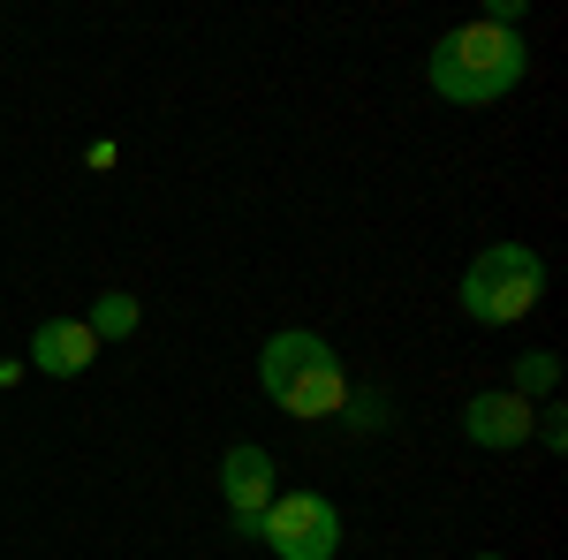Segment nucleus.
I'll return each mask as SVG.
<instances>
[{
    "label": "nucleus",
    "mask_w": 568,
    "mask_h": 560,
    "mask_svg": "<svg viewBox=\"0 0 568 560\" xmlns=\"http://www.w3.org/2000/svg\"><path fill=\"white\" fill-rule=\"evenodd\" d=\"M530 417H538V409H530L524 394H470V401H463V439L500 455V447H524L530 439Z\"/></svg>",
    "instance_id": "423d86ee"
},
{
    "label": "nucleus",
    "mask_w": 568,
    "mask_h": 560,
    "mask_svg": "<svg viewBox=\"0 0 568 560\" xmlns=\"http://www.w3.org/2000/svg\"><path fill=\"white\" fill-rule=\"evenodd\" d=\"M554 387H561V356H554V348L516 356V387H508V394H524V401H530V394H554Z\"/></svg>",
    "instance_id": "1a4fd4ad"
},
{
    "label": "nucleus",
    "mask_w": 568,
    "mask_h": 560,
    "mask_svg": "<svg viewBox=\"0 0 568 560\" xmlns=\"http://www.w3.org/2000/svg\"><path fill=\"white\" fill-rule=\"evenodd\" d=\"M281 492V470H273V455L265 447H227L220 455V500H227V516H235V530L243 538H258V516H265V500Z\"/></svg>",
    "instance_id": "39448f33"
},
{
    "label": "nucleus",
    "mask_w": 568,
    "mask_h": 560,
    "mask_svg": "<svg viewBox=\"0 0 568 560\" xmlns=\"http://www.w3.org/2000/svg\"><path fill=\"white\" fill-rule=\"evenodd\" d=\"M258 546L281 560H334L342 553V508L326 492H273L258 516Z\"/></svg>",
    "instance_id": "20e7f679"
},
{
    "label": "nucleus",
    "mask_w": 568,
    "mask_h": 560,
    "mask_svg": "<svg viewBox=\"0 0 568 560\" xmlns=\"http://www.w3.org/2000/svg\"><path fill=\"white\" fill-rule=\"evenodd\" d=\"M258 387H265V401H281V409H288V417H304V425L349 409V371H342V356L318 342V334H304V326H288V334H273V342H265Z\"/></svg>",
    "instance_id": "f03ea898"
},
{
    "label": "nucleus",
    "mask_w": 568,
    "mask_h": 560,
    "mask_svg": "<svg viewBox=\"0 0 568 560\" xmlns=\"http://www.w3.org/2000/svg\"><path fill=\"white\" fill-rule=\"evenodd\" d=\"M31 364H39L45 379H77L99 364V334H91L84 318H39V334H31Z\"/></svg>",
    "instance_id": "0eeeda50"
},
{
    "label": "nucleus",
    "mask_w": 568,
    "mask_h": 560,
    "mask_svg": "<svg viewBox=\"0 0 568 560\" xmlns=\"http://www.w3.org/2000/svg\"><path fill=\"white\" fill-rule=\"evenodd\" d=\"M470 560H508V553H470Z\"/></svg>",
    "instance_id": "9d476101"
},
{
    "label": "nucleus",
    "mask_w": 568,
    "mask_h": 560,
    "mask_svg": "<svg viewBox=\"0 0 568 560\" xmlns=\"http://www.w3.org/2000/svg\"><path fill=\"white\" fill-rule=\"evenodd\" d=\"M524 69H530L524 31H493V23H455V31L433 45V61H425L433 91L455 99V106H493V99H508V91L524 84Z\"/></svg>",
    "instance_id": "f257e3e1"
},
{
    "label": "nucleus",
    "mask_w": 568,
    "mask_h": 560,
    "mask_svg": "<svg viewBox=\"0 0 568 560\" xmlns=\"http://www.w3.org/2000/svg\"><path fill=\"white\" fill-rule=\"evenodd\" d=\"M538 296H546V265L530 243H493L463 273V318L478 326H516L524 310H538Z\"/></svg>",
    "instance_id": "7ed1b4c3"
},
{
    "label": "nucleus",
    "mask_w": 568,
    "mask_h": 560,
    "mask_svg": "<svg viewBox=\"0 0 568 560\" xmlns=\"http://www.w3.org/2000/svg\"><path fill=\"white\" fill-rule=\"evenodd\" d=\"M99 342H130L136 334V296H122V288H106V296L91 303V318H84Z\"/></svg>",
    "instance_id": "6e6552de"
}]
</instances>
